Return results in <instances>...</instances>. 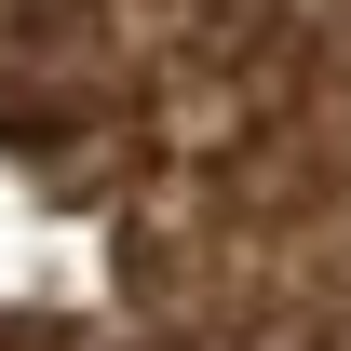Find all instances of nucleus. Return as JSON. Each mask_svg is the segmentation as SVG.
<instances>
[{"mask_svg":"<svg viewBox=\"0 0 351 351\" xmlns=\"http://www.w3.org/2000/svg\"><path fill=\"white\" fill-rule=\"evenodd\" d=\"M0 351H351V0H0Z\"/></svg>","mask_w":351,"mask_h":351,"instance_id":"nucleus-1","label":"nucleus"}]
</instances>
